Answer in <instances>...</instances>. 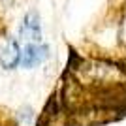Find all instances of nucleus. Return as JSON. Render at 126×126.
<instances>
[{"label": "nucleus", "mask_w": 126, "mask_h": 126, "mask_svg": "<svg viewBox=\"0 0 126 126\" xmlns=\"http://www.w3.org/2000/svg\"><path fill=\"white\" fill-rule=\"evenodd\" d=\"M47 51H49V47H45V45L28 43V45H26V47L21 51L19 62H21L25 68H34V66L42 64L43 60L47 58Z\"/></svg>", "instance_id": "obj_1"}, {"label": "nucleus", "mask_w": 126, "mask_h": 126, "mask_svg": "<svg viewBox=\"0 0 126 126\" xmlns=\"http://www.w3.org/2000/svg\"><path fill=\"white\" fill-rule=\"evenodd\" d=\"M21 40L30 43H36L42 40V23L36 11H32L25 17V23L21 26Z\"/></svg>", "instance_id": "obj_2"}, {"label": "nucleus", "mask_w": 126, "mask_h": 126, "mask_svg": "<svg viewBox=\"0 0 126 126\" xmlns=\"http://www.w3.org/2000/svg\"><path fill=\"white\" fill-rule=\"evenodd\" d=\"M19 57H21V49L15 40H4L0 43V64L4 68H13L19 62Z\"/></svg>", "instance_id": "obj_3"}]
</instances>
